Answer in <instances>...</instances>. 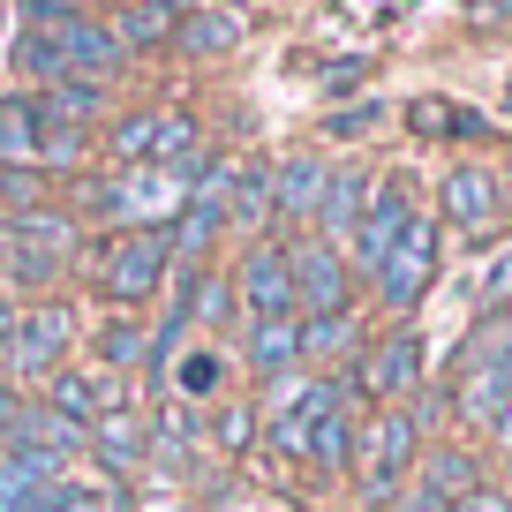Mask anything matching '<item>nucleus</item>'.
Instances as JSON below:
<instances>
[{
  "label": "nucleus",
  "mask_w": 512,
  "mask_h": 512,
  "mask_svg": "<svg viewBox=\"0 0 512 512\" xmlns=\"http://www.w3.org/2000/svg\"><path fill=\"white\" fill-rule=\"evenodd\" d=\"M490 430H497V445H512V407H505V415L490 422Z\"/></svg>",
  "instance_id": "obj_41"
},
{
  "label": "nucleus",
  "mask_w": 512,
  "mask_h": 512,
  "mask_svg": "<svg viewBox=\"0 0 512 512\" xmlns=\"http://www.w3.org/2000/svg\"><path fill=\"white\" fill-rule=\"evenodd\" d=\"M249 437H256V415L249 407H226L219 415V445H249Z\"/></svg>",
  "instance_id": "obj_35"
},
{
  "label": "nucleus",
  "mask_w": 512,
  "mask_h": 512,
  "mask_svg": "<svg viewBox=\"0 0 512 512\" xmlns=\"http://www.w3.org/2000/svg\"><path fill=\"white\" fill-rule=\"evenodd\" d=\"M226 219L234 226H264L272 219V166H234V189H226Z\"/></svg>",
  "instance_id": "obj_19"
},
{
  "label": "nucleus",
  "mask_w": 512,
  "mask_h": 512,
  "mask_svg": "<svg viewBox=\"0 0 512 512\" xmlns=\"http://www.w3.org/2000/svg\"><path fill=\"white\" fill-rule=\"evenodd\" d=\"M354 83H362V61H332V76H324V91H354Z\"/></svg>",
  "instance_id": "obj_38"
},
{
  "label": "nucleus",
  "mask_w": 512,
  "mask_h": 512,
  "mask_svg": "<svg viewBox=\"0 0 512 512\" xmlns=\"http://www.w3.org/2000/svg\"><path fill=\"white\" fill-rule=\"evenodd\" d=\"M68 332H76L68 302H38V309H31V324H16V347H8L16 377H53V369H61V347H68Z\"/></svg>",
  "instance_id": "obj_8"
},
{
  "label": "nucleus",
  "mask_w": 512,
  "mask_h": 512,
  "mask_svg": "<svg viewBox=\"0 0 512 512\" xmlns=\"http://www.w3.org/2000/svg\"><path fill=\"white\" fill-rule=\"evenodd\" d=\"M437 249H445V241H437V226H430V219L407 226L400 249L377 264V294H384V309H415L422 294H430V279H437Z\"/></svg>",
  "instance_id": "obj_5"
},
{
  "label": "nucleus",
  "mask_w": 512,
  "mask_h": 512,
  "mask_svg": "<svg viewBox=\"0 0 512 512\" xmlns=\"http://www.w3.org/2000/svg\"><path fill=\"white\" fill-rule=\"evenodd\" d=\"M505 407H512V354L490 347V362H475L467 384H460V422H467V430H490Z\"/></svg>",
  "instance_id": "obj_11"
},
{
  "label": "nucleus",
  "mask_w": 512,
  "mask_h": 512,
  "mask_svg": "<svg viewBox=\"0 0 512 512\" xmlns=\"http://www.w3.org/2000/svg\"><path fill=\"white\" fill-rule=\"evenodd\" d=\"M16 347V309H8V294H0V354Z\"/></svg>",
  "instance_id": "obj_39"
},
{
  "label": "nucleus",
  "mask_w": 512,
  "mask_h": 512,
  "mask_svg": "<svg viewBox=\"0 0 512 512\" xmlns=\"http://www.w3.org/2000/svg\"><path fill=\"white\" fill-rule=\"evenodd\" d=\"M415 490H430V497H445V505H460L467 490H482V460H475V452H460V445H445V452H430V467L415 475Z\"/></svg>",
  "instance_id": "obj_17"
},
{
  "label": "nucleus",
  "mask_w": 512,
  "mask_h": 512,
  "mask_svg": "<svg viewBox=\"0 0 512 512\" xmlns=\"http://www.w3.org/2000/svg\"><path fill=\"white\" fill-rule=\"evenodd\" d=\"M287 272H294V309H309V317H339L354 302V264L332 241H294Z\"/></svg>",
  "instance_id": "obj_3"
},
{
  "label": "nucleus",
  "mask_w": 512,
  "mask_h": 512,
  "mask_svg": "<svg viewBox=\"0 0 512 512\" xmlns=\"http://www.w3.org/2000/svg\"><path fill=\"white\" fill-rule=\"evenodd\" d=\"M151 159L174 166V174L196 159V121H189V113H159V128H151Z\"/></svg>",
  "instance_id": "obj_25"
},
{
  "label": "nucleus",
  "mask_w": 512,
  "mask_h": 512,
  "mask_svg": "<svg viewBox=\"0 0 512 512\" xmlns=\"http://www.w3.org/2000/svg\"><path fill=\"white\" fill-rule=\"evenodd\" d=\"M234 302L249 309V324L294 317V272H287L279 241H249V256H241V272H234Z\"/></svg>",
  "instance_id": "obj_4"
},
{
  "label": "nucleus",
  "mask_w": 512,
  "mask_h": 512,
  "mask_svg": "<svg viewBox=\"0 0 512 512\" xmlns=\"http://www.w3.org/2000/svg\"><path fill=\"white\" fill-rule=\"evenodd\" d=\"M16 68H23L31 83H68V61H61V38H53V31L16 38Z\"/></svg>",
  "instance_id": "obj_24"
},
{
  "label": "nucleus",
  "mask_w": 512,
  "mask_h": 512,
  "mask_svg": "<svg viewBox=\"0 0 512 512\" xmlns=\"http://www.w3.org/2000/svg\"><path fill=\"white\" fill-rule=\"evenodd\" d=\"M166 264H174V234H159V226H128V234H113L106 264H98V287H106L121 309H136V302L159 294Z\"/></svg>",
  "instance_id": "obj_2"
},
{
  "label": "nucleus",
  "mask_w": 512,
  "mask_h": 512,
  "mask_svg": "<svg viewBox=\"0 0 512 512\" xmlns=\"http://www.w3.org/2000/svg\"><path fill=\"white\" fill-rule=\"evenodd\" d=\"M324 181H332V166L324 159H287V166H272V211L279 219H294V226H309L317 219V204H324Z\"/></svg>",
  "instance_id": "obj_12"
},
{
  "label": "nucleus",
  "mask_w": 512,
  "mask_h": 512,
  "mask_svg": "<svg viewBox=\"0 0 512 512\" xmlns=\"http://www.w3.org/2000/svg\"><path fill=\"white\" fill-rule=\"evenodd\" d=\"M106 400H113V384H91V377H76V369H53L46 377V407H61L68 422H91Z\"/></svg>",
  "instance_id": "obj_20"
},
{
  "label": "nucleus",
  "mask_w": 512,
  "mask_h": 512,
  "mask_svg": "<svg viewBox=\"0 0 512 512\" xmlns=\"http://www.w3.org/2000/svg\"><path fill=\"white\" fill-rule=\"evenodd\" d=\"M354 339V309H339V317H302V362H324V354H339Z\"/></svg>",
  "instance_id": "obj_28"
},
{
  "label": "nucleus",
  "mask_w": 512,
  "mask_h": 512,
  "mask_svg": "<svg viewBox=\"0 0 512 512\" xmlns=\"http://www.w3.org/2000/svg\"><path fill=\"white\" fill-rule=\"evenodd\" d=\"M241 8H264V0H226V16H241Z\"/></svg>",
  "instance_id": "obj_42"
},
{
  "label": "nucleus",
  "mask_w": 512,
  "mask_h": 512,
  "mask_svg": "<svg viewBox=\"0 0 512 512\" xmlns=\"http://www.w3.org/2000/svg\"><path fill=\"white\" fill-rule=\"evenodd\" d=\"M174 46L189 53V61H211V53H234V46H241V16H226V8H189V16L174 23Z\"/></svg>",
  "instance_id": "obj_15"
},
{
  "label": "nucleus",
  "mask_w": 512,
  "mask_h": 512,
  "mask_svg": "<svg viewBox=\"0 0 512 512\" xmlns=\"http://www.w3.org/2000/svg\"><path fill=\"white\" fill-rule=\"evenodd\" d=\"M422 452V415L415 407H400V415H384L362 430V445H354V475H362V497L369 505H400V482L407 467H415Z\"/></svg>",
  "instance_id": "obj_1"
},
{
  "label": "nucleus",
  "mask_w": 512,
  "mask_h": 512,
  "mask_svg": "<svg viewBox=\"0 0 512 512\" xmlns=\"http://www.w3.org/2000/svg\"><path fill=\"white\" fill-rule=\"evenodd\" d=\"M144 452H151V422L136 415V407H113V415L91 422V460L106 467V475H128Z\"/></svg>",
  "instance_id": "obj_10"
},
{
  "label": "nucleus",
  "mask_w": 512,
  "mask_h": 512,
  "mask_svg": "<svg viewBox=\"0 0 512 512\" xmlns=\"http://www.w3.org/2000/svg\"><path fill=\"white\" fill-rule=\"evenodd\" d=\"M151 128H159V113H136V121H121V128L106 136L113 159H151Z\"/></svg>",
  "instance_id": "obj_31"
},
{
  "label": "nucleus",
  "mask_w": 512,
  "mask_h": 512,
  "mask_svg": "<svg viewBox=\"0 0 512 512\" xmlns=\"http://www.w3.org/2000/svg\"><path fill=\"white\" fill-rule=\"evenodd\" d=\"M422 211H415V196H407V181H384L377 196H369V211H362V226H354V272H369L377 279V264L392 249H400V234L415 226Z\"/></svg>",
  "instance_id": "obj_6"
},
{
  "label": "nucleus",
  "mask_w": 512,
  "mask_h": 512,
  "mask_svg": "<svg viewBox=\"0 0 512 512\" xmlns=\"http://www.w3.org/2000/svg\"><path fill=\"white\" fill-rule=\"evenodd\" d=\"M53 38H61L68 76H83V83H106V76H121V68H128V46L113 38V23L68 16V31H53Z\"/></svg>",
  "instance_id": "obj_9"
},
{
  "label": "nucleus",
  "mask_w": 512,
  "mask_h": 512,
  "mask_svg": "<svg viewBox=\"0 0 512 512\" xmlns=\"http://www.w3.org/2000/svg\"><path fill=\"white\" fill-rule=\"evenodd\" d=\"M475 16H482V23H512V0H482Z\"/></svg>",
  "instance_id": "obj_40"
},
{
  "label": "nucleus",
  "mask_w": 512,
  "mask_h": 512,
  "mask_svg": "<svg viewBox=\"0 0 512 512\" xmlns=\"http://www.w3.org/2000/svg\"><path fill=\"white\" fill-rule=\"evenodd\" d=\"M294 362H302V317L249 324V369H256V377H287Z\"/></svg>",
  "instance_id": "obj_16"
},
{
  "label": "nucleus",
  "mask_w": 512,
  "mask_h": 512,
  "mask_svg": "<svg viewBox=\"0 0 512 512\" xmlns=\"http://www.w3.org/2000/svg\"><path fill=\"white\" fill-rule=\"evenodd\" d=\"M407 121H415V136H490L482 113H460V106H445V98H415Z\"/></svg>",
  "instance_id": "obj_22"
},
{
  "label": "nucleus",
  "mask_w": 512,
  "mask_h": 512,
  "mask_svg": "<svg viewBox=\"0 0 512 512\" xmlns=\"http://www.w3.org/2000/svg\"><path fill=\"white\" fill-rule=\"evenodd\" d=\"M196 317H204V324L234 317V279H196Z\"/></svg>",
  "instance_id": "obj_32"
},
{
  "label": "nucleus",
  "mask_w": 512,
  "mask_h": 512,
  "mask_svg": "<svg viewBox=\"0 0 512 512\" xmlns=\"http://www.w3.org/2000/svg\"><path fill=\"white\" fill-rule=\"evenodd\" d=\"M497 204H505V196H497L490 166H452V174H445V219L452 226H475V234H482V226L497 219Z\"/></svg>",
  "instance_id": "obj_13"
},
{
  "label": "nucleus",
  "mask_w": 512,
  "mask_h": 512,
  "mask_svg": "<svg viewBox=\"0 0 512 512\" xmlns=\"http://www.w3.org/2000/svg\"><path fill=\"white\" fill-rule=\"evenodd\" d=\"M452 512H512V505H505V490H467Z\"/></svg>",
  "instance_id": "obj_37"
},
{
  "label": "nucleus",
  "mask_w": 512,
  "mask_h": 512,
  "mask_svg": "<svg viewBox=\"0 0 512 512\" xmlns=\"http://www.w3.org/2000/svg\"><path fill=\"white\" fill-rule=\"evenodd\" d=\"M61 482V467L38 452H0V512H46V490Z\"/></svg>",
  "instance_id": "obj_14"
},
{
  "label": "nucleus",
  "mask_w": 512,
  "mask_h": 512,
  "mask_svg": "<svg viewBox=\"0 0 512 512\" xmlns=\"http://www.w3.org/2000/svg\"><path fill=\"white\" fill-rule=\"evenodd\" d=\"M23 211H46V174H38V166L0 174V219H23Z\"/></svg>",
  "instance_id": "obj_27"
},
{
  "label": "nucleus",
  "mask_w": 512,
  "mask_h": 512,
  "mask_svg": "<svg viewBox=\"0 0 512 512\" xmlns=\"http://www.w3.org/2000/svg\"><path fill=\"white\" fill-rule=\"evenodd\" d=\"M219 377H226L219 354H181V362H174V392H181V400H211Z\"/></svg>",
  "instance_id": "obj_29"
},
{
  "label": "nucleus",
  "mask_w": 512,
  "mask_h": 512,
  "mask_svg": "<svg viewBox=\"0 0 512 512\" xmlns=\"http://www.w3.org/2000/svg\"><path fill=\"white\" fill-rule=\"evenodd\" d=\"M384 113H392V106H384V98H369V106H354V113H332V128H339V136H369Z\"/></svg>",
  "instance_id": "obj_33"
},
{
  "label": "nucleus",
  "mask_w": 512,
  "mask_h": 512,
  "mask_svg": "<svg viewBox=\"0 0 512 512\" xmlns=\"http://www.w3.org/2000/svg\"><path fill=\"white\" fill-rule=\"evenodd\" d=\"M46 512H113V490H83V482H53L46 490Z\"/></svg>",
  "instance_id": "obj_30"
},
{
  "label": "nucleus",
  "mask_w": 512,
  "mask_h": 512,
  "mask_svg": "<svg viewBox=\"0 0 512 512\" xmlns=\"http://www.w3.org/2000/svg\"><path fill=\"white\" fill-rule=\"evenodd\" d=\"M422 362H430V347H422V332H392L377 347V362H362V377H347L354 392H384V400H422Z\"/></svg>",
  "instance_id": "obj_7"
},
{
  "label": "nucleus",
  "mask_w": 512,
  "mask_h": 512,
  "mask_svg": "<svg viewBox=\"0 0 512 512\" xmlns=\"http://www.w3.org/2000/svg\"><path fill=\"white\" fill-rule=\"evenodd\" d=\"M362 211H369V166H339L332 181H324V204H317V226H362Z\"/></svg>",
  "instance_id": "obj_18"
},
{
  "label": "nucleus",
  "mask_w": 512,
  "mask_h": 512,
  "mask_svg": "<svg viewBox=\"0 0 512 512\" xmlns=\"http://www.w3.org/2000/svg\"><path fill=\"white\" fill-rule=\"evenodd\" d=\"M482 302H490V309H505V302H512V249L497 256V272H482Z\"/></svg>",
  "instance_id": "obj_34"
},
{
  "label": "nucleus",
  "mask_w": 512,
  "mask_h": 512,
  "mask_svg": "<svg viewBox=\"0 0 512 512\" xmlns=\"http://www.w3.org/2000/svg\"><path fill=\"white\" fill-rule=\"evenodd\" d=\"M362 445V422L347 415V407H339V415H324L317 430H309V460L324 467V475H339V467H347V452Z\"/></svg>",
  "instance_id": "obj_21"
},
{
  "label": "nucleus",
  "mask_w": 512,
  "mask_h": 512,
  "mask_svg": "<svg viewBox=\"0 0 512 512\" xmlns=\"http://www.w3.org/2000/svg\"><path fill=\"white\" fill-rule=\"evenodd\" d=\"M219 234H226V204H196L189 196V211L174 219V249H189V272H196V256H204Z\"/></svg>",
  "instance_id": "obj_23"
},
{
  "label": "nucleus",
  "mask_w": 512,
  "mask_h": 512,
  "mask_svg": "<svg viewBox=\"0 0 512 512\" xmlns=\"http://www.w3.org/2000/svg\"><path fill=\"white\" fill-rule=\"evenodd\" d=\"M23 16H31L38 31H68V8H61V0H23Z\"/></svg>",
  "instance_id": "obj_36"
},
{
  "label": "nucleus",
  "mask_w": 512,
  "mask_h": 512,
  "mask_svg": "<svg viewBox=\"0 0 512 512\" xmlns=\"http://www.w3.org/2000/svg\"><path fill=\"white\" fill-rule=\"evenodd\" d=\"M144 354H151V339H144L136 317H113L106 332H98V362H106V369H136Z\"/></svg>",
  "instance_id": "obj_26"
}]
</instances>
